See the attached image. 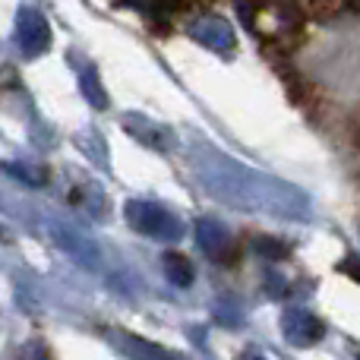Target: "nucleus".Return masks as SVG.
<instances>
[{
  "instance_id": "obj_1",
  "label": "nucleus",
  "mask_w": 360,
  "mask_h": 360,
  "mask_svg": "<svg viewBox=\"0 0 360 360\" xmlns=\"http://www.w3.org/2000/svg\"><path fill=\"white\" fill-rule=\"evenodd\" d=\"M342 269H345L348 275H354V278H360V262H357V259H348Z\"/></svg>"
}]
</instances>
